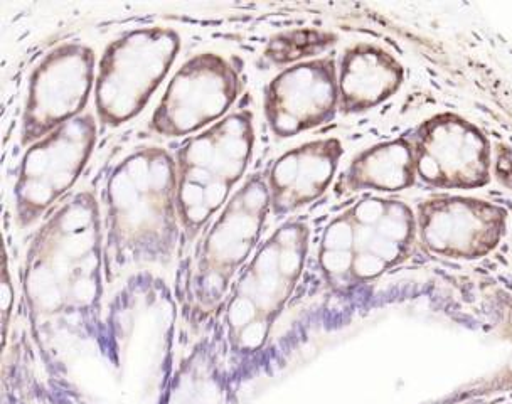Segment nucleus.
Returning <instances> with one entry per match:
<instances>
[{
  "mask_svg": "<svg viewBox=\"0 0 512 404\" xmlns=\"http://www.w3.org/2000/svg\"><path fill=\"white\" fill-rule=\"evenodd\" d=\"M416 213L395 197L366 196L327 226L320 263L334 287L371 282L401 265L415 246Z\"/></svg>",
  "mask_w": 512,
  "mask_h": 404,
  "instance_id": "1",
  "label": "nucleus"
},
{
  "mask_svg": "<svg viewBox=\"0 0 512 404\" xmlns=\"http://www.w3.org/2000/svg\"><path fill=\"white\" fill-rule=\"evenodd\" d=\"M253 147L255 123L250 110L230 113L181 145L176 155L177 194L186 228H199L228 204L248 171Z\"/></svg>",
  "mask_w": 512,
  "mask_h": 404,
  "instance_id": "2",
  "label": "nucleus"
},
{
  "mask_svg": "<svg viewBox=\"0 0 512 404\" xmlns=\"http://www.w3.org/2000/svg\"><path fill=\"white\" fill-rule=\"evenodd\" d=\"M105 189L118 240L139 248L166 245L179 213L176 159L166 149L134 150L118 162Z\"/></svg>",
  "mask_w": 512,
  "mask_h": 404,
  "instance_id": "3",
  "label": "nucleus"
},
{
  "mask_svg": "<svg viewBox=\"0 0 512 404\" xmlns=\"http://www.w3.org/2000/svg\"><path fill=\"white\" fill-rule=\"evenodd\" d=\"M181 49V36L167 27L128 31L108 44L96 70L98 120L120 127L137 117L164 81Z\"/></svg>",
  "mask_w": 512,
  "mask_h": 404,
  "instance_id": "4",
  "label": "nucleus"
},
{
  "mask_svg": "<svg viewBox=\"0 0 512 404\" xmlns=\"http://www.w3.org/2000/svg\"><path fill=\"white\" fill-rule=\"evenodd\" d=\"M241 90L243 81L230 59L196 54L172 76L150 118V130L167 139L203 132L230 115Z\"/></svg>",
  "mask_w": 512,
  "mask_h": 404,
  "instance_id": "5",
  "label": "nucleus"
},
{
  "mask_svg": "<svg viewBox=\"0 0 512 404\" xmlns=\"http://www.w3.org/2000/svg\"><path fill=\"white\" fill-rule=\"evenodd\" d=\"M416 177L433 189H479L491 182L494 150L477 125L457 113L423 120L408 137Z\"/></svg>",
  "mask_w": 512,
  "mask_h": 404,
  "instance_id": "6",
  "label": "nucleus"
},
{
  "mask_svg": "<svg viewBox=\"0 0 512 404\" xmlns=\"http://www.w3.org/2000/svg\"><path fill=\"white\" fill-rule=\"evenodd\" d=\"M95 53L81 43L59 44L32 71L22 112V145L36 144L83 115L95 91Z\"/></svg>",
  "mask_w": 512,
  "mask_h": 404,
  "instance_id": "7",
  "label": "nucleus"
},
{
  "mask_svg": "<svg viewBox=\"0 0 512 404\" xmlns=\"http://www.w3.org/2000/svg\"><path fill=\"white\" fill-rule=\"evenodd\" d=\"M95 142V118L85 113L29 145L14 187L22 223L34 221L75 186Z\"/></svg>",
  "mask_w": 512,
  "mask_h": 404,
  "instance_id": "8",
  "label": "nucleus"
},
{
  "mask_svg": "<svg viewBox=\"0 0 512 404\" xmlns=\"http://www.w3.org/2000/svg\"><path fill=\"white\" fill-rule=\"evenodd\" d=\"M509 213L479 197H430L416 208L418 238L425 250L448 260L486 258L506 236Z\"/></svg>",
  "mask_w": 512,
  "mask_h": 404,
  "instance_id": "9",
  "label": "nucleus"
},
{
  "mask_svg": "<svg viewBox=\"0 0 512 404\" xmlns=\"http://www.w3.org/2000/svg\"><path fill=\"white\" fill-rule=\"evenodd\" d=\"M307 234L304 224L283 226L245 278L240 297L231 310V322L246 346L262 341L268 320L280 309L299 278L307 250Z\"/></svg>",
  "mask_w": 512,
  "mask_h": 404,
  "instance_id": "10",
  "label": "nucleus"
},
{
  "mask_svg": "<svg viewBox=\"0 0 512 404\" xmlns=\"http://www.w3.org/2000/svg\"><path fill=\"white\" fill-rule=\"evenodd\" d=\"M332 56L309 59L280 71L265 90L263 112L280 139L331 122L339 110V81Z\"/></svg>",
  "mask_w": 512,
  "mask_h": 404,
  "instance_id": "11",
  "label": "nucleus"
},
{
  "mask_svg": "<svg viewBox=\"0 0 512 404\" xmlns=\"http://www.w3.org/2000/svg\"><path fill=\"white\" fill-rule=\"evenodd\" d=\"M270 208L265 177L253 176L235 192L221 218L209 234L204 258L203 282L206 292L223 287L233 266L240 263L255 241Z\"/></svg>",
  "mask_w": 512,
  "mask_h": 404,
  "instance_id": "12",
  "label": "nucleus"
},
{
  "mask_svg": "<svg viewBox=\"0 0 512 404\" xmlns=\"http://www.w3.org/2000/svg\"><path fill=\"white\" fill-rule=\"evenodd\" d=\"M342 155L344 147L336 137L310 140L280 155L265 179L273 211L294 213L319 199L331 187Z\"/></svg>",
  "mask_w": 512,
  "mask_h": 404,
  "instance_id": "13",
  "label": "nucleus"
},
{
  "mask_svg": "<svg viewBox=\"0 0 512 404\" xmlns=\"http://www.w3.org/2000/svg\"><path fill=\"white\" fill-rule=\"evenodd\" d=\"M339 110L346 115L368 112L400 91L405 68L390 51L371 43L347 48L339 61Z\"/></svg>",
  "mask_w": 512,
  "mask_h": 404,
  "instance_id": "14",
  "label": "nucleus"
},
{
  "mask_svg": "<svg viewBox=\"0 0 512 404\" xmlns=\"http://www.w3.org/2000/svg\"><path fill=\"white\" fill-rule=\"evenodd\" d=\"M416 167L408 137L379 142L359 152L337 182V192L395 194L415 186Z\"/></svg>",
  "mask_w": 512,
  "mask_h": 404,
  "instance_id": "15",
  "label": "nucleus"
},
{
  "mask_svg": "<svg viewBox=\"0 0 512 404\" xmlns=\"http://www.w3.org/2000/svg\"><path fill=\"white\" fill-rule=\"evenodd\" d=\"M337 43L336 34L317 29H300V31L283 32L270 39L265 58L273 64H297L315 59V56L326 53Z\"/></svg>",
  "mask_w": 512,
  "mask_h": 404,
  "instance_id": "16",
  "label": "nucleus"
},
{
  "mask_svg": "<svg viewBox=\"0 0 512 404\" xmlns=\"http://www.w3.org/2000/svg\"><path fill=\"white\" fill-rule=\"evenodd\" d=\"M492 176L499 186L512 192V145H496L494 162H492Z\"/></svg>",
  "mask_w": 512,
  "mask_h": 404,
  "instance_id": "17",
  "label": "nucleus"
},
{
  "mask_svg": "<svg viewBox=\"0 0 512 404\" xmlns=\"http://www.w3.org/2000/svg\"><path fill=\"white\" fill-rule=\"evenodd\" d=\"M509 404H512V403H509Z\"/></svg>",
  "mask_w": 512,
  "mask_h": 404,
  "instance_id": "18",
  "label": "nucleus"
}]
</instances>
